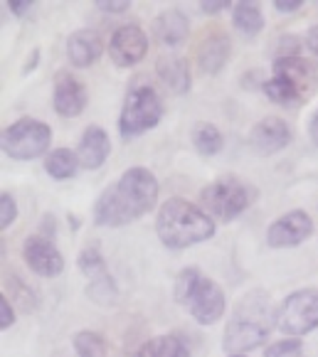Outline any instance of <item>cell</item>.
Here are the masks:
<instances>
[{
    "label": "cell",
    "instance_id": "obj_12",
    "mask_svg": "<svg viewBox=\"0 0 318 357\" xmlns=\"http://www.w3.org/2000/svg\"><path fill=\"white\" fill-rule=\"evenodd\" d=\"M22 257L25 264L45 279H54L64 271V257L50 236L43 234H32L25 239V247H22Z\"/></svg>",
    "mask_w": 318,
    "mask_h": 357
},
{
    "label": "cell",
    "instance_id": "obj_16",
    "mask_svg": "<svg viewBox=\"0 0 318 357\" xmlns=\"http://www.w3.org/2000/svg\"><path fill=\"white\" fill-rule=\"evenodd\" d=\"M104 52V43L96 30H77L67 37V59L75 67H91Z\"/></svg>",
    "mask_w": 318,
    "mask_h": 357
},
{
    "label": "cell",
    "instance_id": "obj_13",
    "mask_svg": "<svg viewBox=\"0 0 318 357\" xmlns=\"http://www.w3.org/2000/svg\"><path fill=\"white\" fill-rule=\"evenodd\" d=\"M54 111L64 119H75L84 111L86 106V89L75 74L59 72L54 77Z\"/></svg>",
    "mask_w": 318,
    "mask_h": 357
},
{
    "label": "cell",
    "instance_id": "obj_36",
    "mask_svg": "<svg viewBox=\"0 0 318 357\" xmlns=\"http://www.w3.org/2000/svg\"><path fill=\"white\" fill-rule=\"evenodd\" d=\"M229 357H242V355H229Z\"/></svg>",
    "mask_w": 318,
    "mask_h": 357
},
{
    "label": "cell",
    "instance_id": "obj_19",
    "mask_svg": "<svg viewBox=\"0 0 318 357\" xmlns=\"http://www.w3.org/2000/svg\"><path fill=\"white\" fill-rule=\"evenodd\" d=\"M274 74L276 77L289 79L294 86L306 96H311V91L316 89V74L308 67V62H303L301 57H279L274 62Z\"/></svg>",
    "mask_w": 318,
    "mask_h": 357
},
{
    "label": "cell",
    "instance_id": "obj_30",
    "mask_svg": "<svg viewBox=\"0 0 318 357\" xmlns=\"http://www.w3.org/2000/svg\"><path fill=\"white\" fill-rule=\"evenodd\" d=\"M96 8L104 13H126L128 3L126 0H96Z\"/></svg>",
    "mask_w": 318,
    "mask_h": 357
},
{
    "label": "cell",
    "instance_id": "obj_7",
    "mask_svg": "<svg viewBox=\"0 0 318 357\" xmlns=\"http://www.w3.org/2000/svg\"><path fill=\"white\" fill-rule=\"evenodd\" d=\"M276 328L284 335L301 337L318 328V291L301 289L284 298L276 310Z\"/></svg>",
    "mask_w": 318,
    "mask_h": 357
},
{
    "label": "cell",
    "instance_id": "obj_15",
    "mask_svg": "<svg viewBox=\"0 0 318 357\" xmlns=\"http://www.w3.org/2000/svg\"><path fill=\"white\" fill-rule=\"evenodd\" d=\"M190 35V22H188L186 13L178 8H168L153 20V37L158 40L160 47H178L183 45Z\"/></svg>",
    "mask_w": 318,
    "mask_h": 357
},
{
    "label": "cell",
    "instance_id": "obj_11",
    "mask_svg": "<svg viewBox=\"0 0 318 357\" xmlns=\"http://www.w3.org/2000/svg\"><path fill=\"white\" fill-rule=\"evenodd\" d=\"M149 54V37L138 25H121L109 40V57L116 67H133Z\"/></svg>",
    "mask_w": 318,
    "mask_h": 357
},
{
    "label": "cell",
    "instance_id": "obj_22",
    "mask_svg": "<svg viewBox=\"0 0 318 357\" xmlns=\"http://www.w3.org/2000/svg\"><path fill=\"white\" fill-rule=\"evenodd\" d=\"M80 165L82 163H80V158H77V153L69 151V148H57V151H52L45 158V170H47V175H52L54 180L75 178Z\"/></svg>",
    "mask_w": 318,
    "mask_h": 357
},
{
    "label": "cell",
    "instance_id": "obj_10",
    "mask_svg": "<svg viewBox=\"0 0 318 357\" xmlns=\"http://www.w3.org/2000/svg\"><path fill=\"white\" fill-rule=\"evenodd\" d=\"M313 234V220L308 217V212L303 210H292L284 217L274 222L266 229V244L271 249H289L298 247Z\"/></svg>",
    "mask_w": 318,
    "mask_h": 357
},
{
    "label": "cell",
    "instance_id": "obj_17",
    "mask_svg": "<svg viewBox=\"0 0 318 357\" xmlns=\"http://www.w3.org/2000/svg\"><path fill=\"white\" fill-rule=\"evenodd\" d=\"M109 153H112V141H109L104 128H99V126L86 128L80 146H77V158H80L82 168H86V170L101 168V165L106 163Z\"/></svg>",
    "mask_w": 318,
    "mask_h": 357
},
{
    "label": "cell",
    "instance_id": "obj_1",
    "mask_svg": "<svg viewBox=\"0 0 318 357\" xmlns=\"http://www.w3.org/2000/svg\"><path fill=\"white\" fill-rule=\"evenodd\" d=\"M158 202V180L149 168H128L94 205L99 227H123L149 215Z\"/></svg>",
    "mask_w": 318,
    "mask_h": 357
},
{
    "label": "cell",
    "instance_id": "obj_23",
    "mask_svg": "<svg viewBox=\"0 0 318 357\" xmlns=\"http://www.w3.org/2000/svg\"><path fill=\"white\" fill-rule=\"evenodd\" d=\"M264 94L269 96L274 104H281V106H296V104H301L303 101V94L296 89V86L289 82V79H284V77H271L269 82H264Z\"/></svg>",
    "mask_w": 318,
    "mask_h": 357
},
{
    "label": "cell",
    "instance_id": "obj_21",
    "mask_svg": "<svg viewBox=\"0 0 318 357\" xmlns=\"http://www.w3.org/2000/svg\"><path fill=\"white\" fill-rule=\"evenodd\" d=\"M232 22L244 37H255L264 27V15H262V8L257 3L247 0V3H237L232 8Z\"/></svg>",
    "mask_w": 318,
    "mask_h": 357
},
{
    "label": "cell",
    "instance_id": "obj_20",
    "mask_svg": "<svg viewBox=\"0 0 318 357\" xmlns=\"http://www.w3.org/2000/svg\"><path fill=\"white\" fill-rule=\"evenodd\" d=\"M158 77L173 94H186L190 89V69L181 57H160L158 59Z\"/></svg>",
    "mask_w": 318,
    "mask_h": 357
},
{
    "label": "cell",
    "instance_id": "obj_25",
    "mask_svg": "<svg viewBox=\"0 0 318 357\" xmlns=\"http://www.w3.org/2000/svg\"><path fill=\"white\" fill-rule=\"evenodd\" d=\"M75 350L80 357H106L109 345L106 340L94 331H82L75 335Z\"/></svg>",
    "mask_w": 318,
    "mask_h": 357
},
{
    "label": "cell",
    "instance_id": "obj_8",
    "mask_svg": "<svg viewBox=\"0 0 318 357\" xmlns=\"http://www.w3.org/2000/svg\"><path fill=\"white\" fill-rule=\"evenodd\" d=\"M252 200H255V190L234 178H222L202 190V205L222 222L239 217L252 205Z\"/></svg>",
    "mask_w": 318,
    "mask_h": 357
},
{
    "label": "cell",
    "instance_id": "obj_14",
    "mask_svg": "<svg viewBox=\"0 0 318 357\" xmlns=\"http://www.w3.org/2000/svg\"><path fill=\"white\" fill-rule=\"evenodd\" d=\"M250 143L259 155H274V153L284 151L292 143V128H289L287 121L269 116V119H264V121H259L252 128Z\"/></svg>",
    "mask_w": 318,
    "mask_h": 357
},
{
    "label": "cell",
    "instance_id": "obj_35",
    "mask_svg": "<svg viewBox=\"0 0 318 357\" xmlns=\"http://www.w3.org/2000/svg\"><path fill=\"white\" fill-rule=\"evenodd\" d=\"M308 133H311L313 143H316V146H318V111L311 116V123H308Z\"/></svg>",
    "mask_w": 318,
    "mask_h": 357
},
{
    "label": "cell",
    "instance_id": "obj_24",
    "mask_svg": "<svg viewBox=\"0 0 318 357\" xmlns=\"http://www.w3.org/2000/svg\"><path fill=\"white\" fill-rule=\"evenodd\" d=\"M192 146L200 155H218L225 146V138L212 123H200L192 131Z\"/></svg>",
    "mask_w": 318,
    "mask_h": 357
},
{
    "label": "cell",
    "instance_id": "obj_5",
    "mask_svg": "<svg viewBox=\"0 0 318 357\" xmlns=\"http://www.w3.org/2000/svg\"><path fill=\"white\" fill-rule=\"evenodd\" d=\"M160 116H163V104L153 86H133L123 99L119 131L123 138H136L158 126Z\"/></svg>",
    "mask_w": 318,
    "mask_h": 357
},
{
    "label": "cell",
    "instance_id": "obj_9",
    "mask_svg": "<svg viewBox=\"0 0 318 357\" xmlns=\"http://www.w3.org/2000/svg\"><path fill=\"white\" fill-rule=\"evenodd\" d=\"M80 268L84 271V276L89 279L86 284V296L91 301L101 305H112L116 301V284H114L112 273L106 268L104 264V257L99 254L96 247H89L80 254Z\"/></svg>",
    "mask_w": 318,
    "mask_h": 357
},
{
    "label": "cell",
    "instance_id": "obj_29",
    "mask_svg": "<svg viewBox=\"0 0 318 357\" xmlns=\"http://www.w3.org/2000/svg\"><path fill=\"white\" fill-rule=\"evenodd\" d=\"M13 323H15V313H13L10 301H8L6 296H0V328L6 331V328H10Z\"/></svg>",
    "mask_w": 318,
    "mask_h": 357
},
{
    "label": "cell",
    "instance_id": "obj_6",
    "mask_svg": "<svg viewBox=\"0 0 318 357\" xmlns=\"http://www.w3.org/2000/svg\"><path fill=\"white\" fill-rule=\"evenodd\" d=\"M52 141V128L38 119H20L3 131V153L13 160H35L45 155Z\"/></svg>",
    "mask_w": 318,
    "mask_h": 357
},
{
    "label": "cell",
    "instance_id": "obj_4",
    "mask_svg": "<svg viewBox=\"0 0 318 357\" xmlns=\"http://www.w3.org/2000/svg\"><path fill=\"white\" fill-rule=\"evenodd\" d=\"M175 301L186 305L188 313L195 318L200 326H212L225 315L227 301L225 291L212 279L197 268H183L175 281Z\"/></svg>",
    "mask_w": 318,
    "mask_h": 357
},
{
    "label": "cell",
    "instance_id": "obj_26",
    "mask_svg": "<svg viewBox=\"0 0 318 357\" xmlns=\"http://www.w3.org/2000/svg\"><path fill=\"white\" fill-rule=\"evenodd\" d=\"M151 357H190V347L181 335H163L151 342Z\"/></svg>",
    "mask_w": 318,
    "mask_h": 357
},
{
    "label": "cell",
    "instance_id": "obj_3",
    "mask_svg": "<svg viewBox=\"0 0 318 357\" xmlns=\"http://www.w3.org/2000/svg\"><path fill=\"white\" fill-rule=\"evenodd\" d=\"M156 231L163 247L168 249H188L192 244H200L212 239L215 222L192 202L170 197L163 202L156 220Z\"/></svg>",
    "mask_w": 318,
    "mask_h": 357
},
{
    "label": "cell",
    "instance_id": "obj_2",
    "mask_svg": "<svg viewBox=\"0 0 318 357\" xmlns=\"http://www.w3.org/2000/svg\"><path fill=\"white\" fill-rule=\"evenodd\" d=\"M276 323V315L271 310L269 296L264 291L247 294L234 308L232 318L227 321L222 337V347L229 355H244L257 350L269 337L271 328Z\"/></svg>",
    "mask_w": 318,
    "mask_h": 357
},
{
    "label": "cell",
    "instance_id": "obj_28",
    "mask_svg": "<svg viewBox=\"0 0 318 357\" xmlns=\"http://www.w3.org/2000/svg\"><path fill=\"white\" fill-rule=\"evenodd\" d=\"M15 217H17V205H15V200H13V195H0V227L3 229H8V227L15 222Z\"/></svg>",
    "mask_w": 318,
    "mask_h": 357
},
{
    "label": "cell",
    "instance_id": "obj_18",
    "mask_svg": "<svg viewBox=\"0 0 318 357\" xmlns=\"http://www.w3.org/2000/svg\"><path fill=\"white\" fill-rule=\"evenodd\" d=\"M229 52H232V43L225 32H212L205 37V43L197 50V64H200V72L205 74H218L220 69L227 64Z\"/></svg>",
    "mask_w": 318,
    "mask_h": 357
},
{
    "label": "cell",
    "instance_id": "obj_33",
    "mask_svg": "<svg viewBox=\"0 0 318 357\" xmlns=\"http://www.w3.org/2000/svg\"><path fill=\"white\" fill-rule=\"evenodd\" d=\"M274 8L279 13H294V10H301L303 0H274Z\"/></svg>",
    "mask_w": 318,
    "mask_h": 357
},
{
    "label": "cell",
    "instance_id": "obj_27",
    "mask_svg": "<svg viewBox=\"0 0 318 357\" xmlns=\"http://www.w3.org/2000/svg\"><path fill=\"white\" fill-rule=\"evenodd\" d=\"M301 352H303V342L298 337H287V340H279L266 347L264 357H301Z\"/></svg>",
    "mask_w": 318,
    "mask_h": 357
},
{
    "label": "cell",
    "instance_id": "obj_34",
    "mask_svg": "<svg viewBox=\"0 0 318 357\" xmlns=\"http://www.w3.org/2000/svg\"><path fill=\"white\" fill-rule=\"evenodd\" d=\"M306 45H308V50H311V52L318 57V25H313L311 30H308V35H306Z\"/></svg>",
    "mask_w": 318,
    "mask_h": 357
},
{
    "label": "cell",
    "instance_id": "obj_31",
    "mask_svg": "<svg viewBox=\"0 0 318 357\" xmlns=\"http://www.w3.org/2000/svg\"><path fill=\"white\" fill-rule=\"evenodd\" d=\"M32 6H35L32 0H10V3H8V8L13 10V15H17V17H25L27 13L32 10Z\"/></svg>",
    "mask_w": 318,
    "mask_h": 357
},
{
    "label": "cell",
    "instance_id": "obj_32",
    "mask_svg": "<svg viewBox=\"0 0 318 357\" xmlns=\"http://www.w3.org/2000/svg\"><path fill=\"white\" fill-rule=\"evenodd\" d=\"M227 6H229L227 0H202V3H200V10L207 13V15H215V13H222Z\"/></svg>",
    "mask_w": 318,
    "mask_h": 357
}]
</instances>
